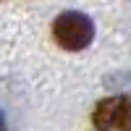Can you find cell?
Segmentation results:
<instances>
[{"mask_svg":"<svg viewBox=\"0 0 131 131\" xmlns=\"http://www.w3.org/2000/svg\"><path fill=\"white\" fill-rule=\"evenodd\" d=\"M0 131H8V126H5V118H3V113H0Z\"/></svg>","mask_w":131,"mask_h":131,"instance_id":"3","label":"cell"},{"mask_svg":"<svg viewBox=\"0 0 131 131\" xmlns=\"http://www.w3.org/2000/svg\"><path fill=\"white\" fill-rule=\"evenodd\" d=\"M94 128L97 131H131V97L115 94L94 107Z\"/></svg>","mask_w":131,"mask_h":131,"instance_id":"2","label":"cell"},{"mask_svg":"<svg viewBox=\"0 0 131 131\" xmlns=\"http://www.w3.org/2000/svg\"><path fill=\"white\" fill-rule=\"evenodd\" d=\"M52 34H55V42L66 50H84L94 39V24L89 16L79 13V10H66L55 18Z\"/></svg>","mask_w":131,"mask_h":131,"instance_id":"1","label":"cell"}]
</instances>
